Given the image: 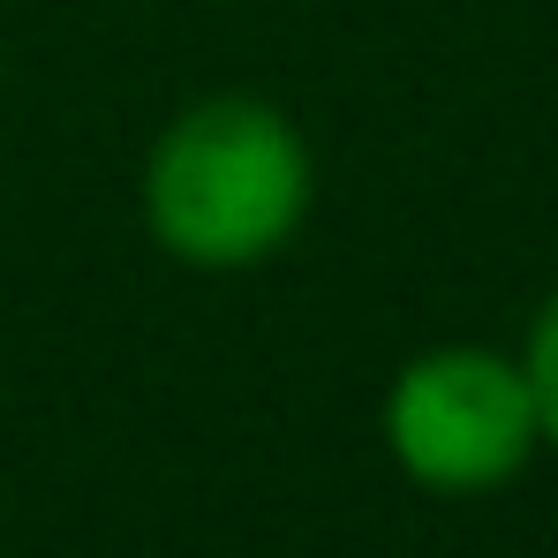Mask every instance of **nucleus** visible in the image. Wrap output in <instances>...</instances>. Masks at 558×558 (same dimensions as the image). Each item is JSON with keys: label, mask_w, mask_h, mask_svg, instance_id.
Returning <instances> with one entry per match:
<instances>
[{"label": "nucleus", "mask_w": 558, "mask_h": 558, "mask_svg": "<svg viewBox=\"0 0 558 558\" xmlns=\"http://www.w3.org/2000/svg\"><path fill=\"white\" fill-rule=\"evenodd\" d=\"M310 204V151L265 98H204L159 136L144 211L182 265H257Z\"/></svg>", "instance_id": "1"}, {"label": "nucleus", "mask_w": 558, "mask_h": 558, "mask_svg": "<svg viewBox=\"0 0 558 558\" xmlns=\"http://www.w3.org/2000/svg\"><path fill=\"white\" fill-rule=\"evenodd\" d=\"M385 438H392V461L423 490L475 498L529 468V453L544 446V423H536V392H529L521 355L430 348L392 377Z\"/></svg>", "instance_id": "2"}, {"label": "nucleus", "mask_w": 558, "mask_h": 558, "mask_svg": "<svg viewBox=\"0 0 558 558\" xmlns=\"http://www.w3.org/2000/svg\"><path fill=\"white\" fill-rule=\"evenodd\" d=\"M521 371H529V392H536V423H544V446H558V287H551V302L536 310V325H529Z\"/></svg>", "instance_id": "3"}]
</instances>
